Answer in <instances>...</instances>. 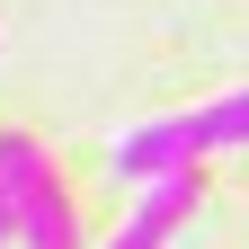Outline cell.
I'll return each mask as SVG.
<instances>
[{
	"label": "cell",
	"mask_w": 249,
	"mask_h": 249,
	"mask_svg": "<svg viewBox=\"0 0 249 249\" xmlns=\"http://www.w3.org/2000/svg\"><path fill=\"white\" fill-rule=\"evenodd\" d=\"M0 169H9V196H18V249H80V205L36 134H0Z\"/></svg>",
	"instance_id": "obj_2"
},
{
	"label": "cell",
	"mask_w": 249,
	"mask_h": 249,
	"mask_svg": "<svg viewBox=\"0 0 249 249\" xmlns=\"http://www.w3.org/2000/svg\"><path fill=\"white\" fill-rule=\"evenodd\" d=\"M18 240V196H9V169H0V249Z\"/></svg>",
	"instance_id": "obj_4"
},
{
	"label": "cell",
	"mask_w": 249,
	"mask_h": 249,
	"mask_svg": "<svg viewBox=\"0 0 249 249\" xmlns=\"http://www.w3.org/2000/svg\"><path fill=\"white\" fill-rule=\"evenodd\" d=\"M205 205V169H169V178H142V205L124 213V231L107 249H169L187 231V213Z\"/></svg>",
	"instance_id": "obj_3"
},
{
	"label": "cell",
	"mask_w": 249,
	"mask_h": 249,
	"mask_svg": "<svg viewBox=\"0 0 249 249\" xmlns=\"http://www.w3.org/2000/svg\"><path fill=\"white\" fill-rule=\"evenodd\" d=\"M249 142V89H231V98H213V107H187V116H151L134 124V134H116V178H169V169H205L213 151H240Z\"/></svg>",
	"instance_id": "obj_1"
}]
</instances>
